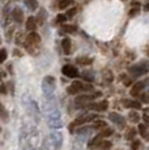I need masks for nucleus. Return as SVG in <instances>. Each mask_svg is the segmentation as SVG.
<instances>
[{
	"instance_id": "1",
	"label": "nucleus",
	"mask_w": 149,
	"mask_h": 150,
	"mask_svg": "<svg viewBox=\"0 0 149 150\" xmlns=\"http://www.w3.org/2000/svg\"><path fill=\"white\" fill-rule=\"evenodd\" d=\"M42 93H43V97H51L54 96V91H55L56 88V81L53 76H46L42 80Z\"/></svg>"
},
{
	"instance_id": "2",
	"label": "nucleus",
	"mask_w": 149,
	"mask_h": 150,
	"mask_svg": "<svg viewBox=\"0 0 149 150\" xmlns=\"http://www.w3.org/2000/svg\"><path fill=\"white\" fill-rule=\"evenodd\" d=\"M47 125L53 129H60L63 127V119L58 108L47 114Z\"/></svg>"
},
{
	"instance_id": "3",
	"label": "nucleus",
	"mask_w": 149,
	"mask_h": 150,
	"mask_svg": "<svg viewBox=\"0 0 149 150\" xmlns=\"http://www.w3.org/2000/svg\"><path fill=\"white\" fill-rule=\"evenodd\" d=\"M93 90H94V88L92 85L84 83L81 81H73L67 89L68 94H72V96L73 94H79L80 91H93Z\"/></svg>"
},
{
	"instance_id": "4",
	"label": "nucleus",
	"mask_w": 149,
	"mask_h": 150,
	"mask_svg": "<svg viewBox=\"0 0 149 150\" xmlns=\"http://www.w3.org/2000/svg\"><path fill=\"white\" fill-rule=\"evenodd\" d=\"M148 72H149V62H147V60L137 63V64H135L130 68V73L135 77L144 76V74L148 73Z\"/></svg>"
},
{
	"instance_id": "5",
	"label": "nucleus",
	"mask_w": 149,
	"mask_h": 150,
	"mask_svg": "<svg viewBox=\"0 0 149 150\" xmlns=\"http://www.w3.org/2000/svg\"><path fill=\"white\" fill-rule=\"evenodd\" d=\"M39 43H41V37H39L35 31H31L29 35L26 37V39H25V47H26L28 50H31V48L37 47Z\"/></svg>"
},
{
	"instance_id": "6",
	"label": "nucleus",
	"mask_w": 149,
	"mask_h": 150,
	"mask_svg": "<svg viewBox=\"0 0 149 150\" xmlns=\"http://www.w3.org/2000/svg\"><path fill=\"white\" fill-rule=\"evenodd\" d=\"M50 144L55 150L62 148V145H63V134H62V132H58V131L53 132V133L50 134Z\"/></svg>"
},
{
	"instance_id": "7",
	"label": "nucleus",
	"mask_w": 149,
	"mask_h": 150,
	"mask_svg": "<svg viewBox=\"0 0 149 150\" xmlns=\"http://www.w3.org/2000/svg\"><path fill=\"white\" fill-rule=\"evenodd\" d=\"M58 108V103H56V99L54 96L51 97H45V100H43V110L46 111V114L48 112L54 111V110Z\"/></svg>"
},
{
	"instance_id": "8",
	"label": "nucleus",
	"mask_w": 149,
	"mask_h": 150,
	"mask_svg": "<svg viewBox=\"0 0 149 150\" xmlns=\"http://www.w3.org/2000/svg\"><path fill=\"white\" fill-rule=\"evenodd\" d=\"M109 107V103L106 100H101L97 103H88V105L82 106V108L85 110H93V111H106Z\"/></svg>"
},
{
	"instance_id": "9",
	"label": "nucleus",
	"mask_w": 149,
	"mask_h": 150,
	"mask_svg": "<svg viewBox=\"0 0 149 150\" xmlns=\"http://www.w3.org/2000/svg\"><path fill=\"white\" fill-rule=\"evenodd\" d=\"M26 108L29 110V114L34 117V119H37V120L39 119V110H38V106H37L35 100H33L29 98L26 102Z\"/></svg>"
},
{
	"instance_id": "10",
	"label": "nucleus",
	"mask_w": 149,
	"mask_h": 150,
	"mask_svg": "<svg viewBox=\"0 0 149 150\" xmlns=\"http://www.w3.org/2000/svg\"><path fill=\"white\" fill-rule=\"evenodd\" d=\"M62 72H63V74H64V76L70 77V79H76V77L79 76V71H77V69L74 68L73 65H71V64L64 65L63 69H62Z\"/></svg>"
},
{
	"instance_id": "11",
	"label": "nucleus",
	"mask_w": 149,
	"mask_h": 150,
	"mask_svg": "<svg viewBox=\"0 0 149 150\" xmlns=\"http://www.w3.org/2000/svg\"><path fill=\"white\" fill-rule=\"evenodd\" d=\"M109 119H110L114 124H116L118 127H120V128H123V127L126 125V119L122 116V115L116 114V112H110V115H109Z\"/></svg>"
},
{
	"instance_id": "12",
	"label": "nucleus",
	"mask_w": 149,
	"mask_h": 150,
	"mask_svg": "<svg viewBox=\"0 0 149 150\" xmlns=\"http://www.w3.org/2000/svg\"><path fill=\"white\" fill-rule=\"evenodd\" d=\"M144 89H145V82L144 81L136 82L132 88H131V96H132V97H139Z\"/></svg>"
},
{
	"instance_id": "13",
	"label": "nucleus",
	"mask_w": 149,
	"mask_h": 150,
	"mask_svg": "<svg viewBox=\"0 0 149 150\" xmlns=\"http://www.w3.org/2000/svg\"><path fill=\"white\" fill-rule=\"evenodd\" d=\"M99 96H101L99 93H94V94H84V96H77L76 102H77V103L90 102V100H94L96 98H98Z\"/></svg>"
},
{
	"instance_id": "14",
	"label": "nucleus",
	"mask_w": 149,
	"mask_h": 150,
	"mask_svg": "<svg viewBox=\"0 0 149 150\" xmlns=\"http://www.w3.org/2000/svg\"><path fill=\"white\" fill-rule=\"evenodd\" d=\"M11 14H12V18L15 20L16 22H22V20H24V13H22L21 8H18V7L13 8V11Z\"/></svg>"
},
{
	"instance_id": "15",
	"label": "nucleus",
	"mask_w": 149,
	"mask_h": 150,
	"mask_svg": "<svg viewBox=\"0 0 149 150\" xmlns=\"http://www.w3.org/2000/svg\"><path fill=\"white\" fill-rule=\"evenodd\" d=\"M102 138H104V137H102L101 134H98V136H96V137L93 138V140L90 141L89 144H88V148L92 149V150H93V149H98L99 144L102 142Z\"/></svg>"
},
{
	"instance_id": "16",
	"label": "nucleus",
	"mask_w": 149,
	"mask_h": 150,
	"mask_svg": "<svg viewBox=\"0 0 149 150\" xmlns=\"http://www.w3.org/2000/svg\"><path fill=\"white\" fill-rule=\"evenodd\" d=\"M62 47H63V51H64V54H71V47H72V42H71L70 38H64L62 41Z\"/></svg>"
},
{
	"instance_id": "17",
	"label": "nucleus",
	"mask_w": 149,
	"mask_h": 150,
	"mask_svg": "<svg viewBox=\"0 0 149 150\" xmlns=\"http://www.w3.org/2000/svg\"><path fill=\"white\" fill-rule=\"evenodd\" d=\"M124 106H126V107L136 108V110L141 108V103H140L139 100H127V99H124Z\"/></svg>"
},
{
	"instance_id": "18",
	"label": "nucleus",
	"mask_w": 149,
	"mask_h": 150,
	"mask_svg": "<svg viewBox=\"0 0 149 150\" xmlns=\"http://www.w3.org/2000/svg\"><path fill=\"white\" fill-rule=\"evenodd\" d=\"M25 26H26V30H30L33 31L34 29L37 28V21L34 17H29V18L26 20V24H25Z\"/></svg>"
},
{
	"instance_id": "19",
	"label": "nucleus",
	"mask_w": 149,
	"mask_h": 150,
	"mask_svg": "<svg viewBox=\"0 0 149 150\" xmlns=\"http://www.w3.org/2000/svg\"><path fill=\"white\" fill-rule=\"evenodd\" d=\"M76 62L79 63L80 65H89L93 63V59H90V57H87V56H81V57H77Z\"/></svg>"
},
{
	"instance_id": "20",
	"label": "nucleus",
	"mask_w": 149,
	"mask_h": 150,
	"mask_svg": "<svg viewBox=\"0 0 149 150\" xmlns=\"http://www.w3.org/2000/svg\"><path fill=\"white\" fill-rule=\"evenodd\" d=\"M62 31H63V33L73 34V33H76V31H77V28H76V26H73V25H63Z\"/></svg>"
},
{
	"instance_id": "21",
	"label": "nucleus",
	"mask_w": 149,
	"mask_h": 150,
	"mask_svg": "<svg viewBox=\"0 0 149 150\" xmlns=\"http://www.w3.org/2000/svg\"><path fill=\"white\" fill-rule=\"evenodd\" d=\"M25 5H26L30 11H35L37 8H38V3H37V0H25Z\"/></svg>"
},
{
	"instance_id": "22",
	"label": "nucleus",
	"mask_w": 149,
	"mask_h": 150,
	"mask_svg": "<svg viewBox=\"0 0 149 150\" xmlns=\"http://www.w3.org/2000/svg\"><path fill=\"white\" fill-rule=\"evenodd\" d=\"M74 0H60L59 1V8L60 9H65V8H68L70 5L73 4Z\"/></svg>"
},
{
	"instance_id": "23",
	"label": "nucleus",
	"mask_w": 149,
	"mask_h": 150,
	"mask_svg": "<svg viewBox=\"0 0 149 150\" xmlns=\"http://www.w3.org/2000/svg\"><path fill=\"white\" fill-rule=\"evenodd\" d=\"M128 117H130V120L132 123H139L140 122V115L137 114L136 111H131L130 115H128Z\"/></svg>"
},
{
	"instance_id": "24",
	"label": "nucleus",
	"mask_w": 149,
	"mask_h": 150,
	"mask_svg": "<svg viewBox=\"0 0 149 150\" xmlns=\"http://www.w3.org/2000/svg\"><path fill=\"white\" fill-rule=\"evenodd\" d=\"M110 148H111V142H109V141H104V140H102V142L99 144V146H98L99 150H109Z\"/></svg>"
},
{
	"instance_id": "25",
	"label": "nucleus",
	"mask_w": 149,
	"mask_h": 150,
	"mask_svg": "<svg viewBox=\"0 0 149 150\" xmlns=\"http://www.w3.org/2000/svg\"><path fill=\"white\" fill-rule=\"evenodd\" d=\"M0 117H1L3 120L8 119V112H7V110H5V107L1 105V103H0Z\"/></svg>"
},
{
	"instance_id": "26",
	"label": "nucleus",
	"mask_w": 149,
	"mask_h": 150,
	"mask_svg": "<svg viewBox=\"0 0 149 150\" xmlns=\"http://www.w3.org/2000/svg\"><path fill=\"white\" fill-rule=\"evenodd\" d=\"M104 79L107 82H111V81H113V79H114V76H113V73H111L110 71H105L104 72Z\"/></svg>"
},
{
	"instance_id": "27",
	"label": "nucleus",
	"mask_w": 149,
	"mask_h": 150,
	"mask_svg": "<svg viewBox=\"0 0 149 150\" xmlns=\"http://www.w3.org/2000/svg\"><path fill=\"white\" fill-rule=\"evenodd\" d=\"M82 77H84L85 80H88V81H93L94 80V73L92 71L90 72H85V73L82 74Z\"/></svg>"
},
{
	"instance_id": "28",
	"label": "nucleus",
	"mask_w": 149,
	"mask_h": 150,
	"mask_svg": "<svg viewBox=\"0 0 149 150\" xmlns=\"http://www.w3.org/2000/svg\"><path fill=\"white\" fill-rule=\"evenodd\" d=\"M140 12V8H139V5H135V8H132V9L130 11V17H135V16H137Z\"/></svg>"
},
{
	"instance_id": "29",
	"label": "nucleus",
	"mask_w": 149,
	"mask_h": 150,
	"mask_svg": "<svg viewBox=\"0 0 149 150\" xmlns=\"http://www.w3.org/2000/svg\"><path fill=\"white\" fill-rule=\"evenodd\" d=\"M113 132H114V131H113L111 128H106L105 131H104V132H101L99 134H101L102 137H109V136H111V134H113Z\"/></svg>"
},
{
	"instance_id": "30",
	"label": "nucleus",
	"mask_w": 149,
	"mask_h": 150,
	"mask_svg": "<svg viewBox=\"0 0 149 150\" xmlns=\"http://www.w3.org/2000/svg\"><path fill=\"white\" fill-rule=\"evenodd\" d=\"M140 99H141V102H144V103H149V94L148 93H141L140 94Z\"/></svg>"
},
{
	"instance_id": "31",
	"label": "nucleus",
	"mask_w": 149,
	"mask_h": 150,
	"mask_svg": "<svg viewBox=\"0 0 149 150\" xmlns=\"http://www.w3.org/2000/svg\"><path fill=\"white\" fill-rule=\"evenodd\" d=\"M76 12H77V9H76V8H71V9L67 12V14H65V17H67V20H68V18H72V17L74 16V14H76Z\"/></svg>"
},
{
	"instance_id": "32",
	"label": "nucleus",
	"mask_w": 149,
	"mask_h": 150,
	"mask_svg": "<svg viewBox=\"0 0 149 150\" xmlns=\"http://www.w3.org/2000/svg\"><path fill=\"white\" fill-rule=\"evenodd\" d=\"M5 59H7V51H5L4 48H0V64H1Z\"/></svg>"
},
{
	"instance_id": "33",
	"label": "nucleus",
	"mask_w": 149,
	"mask_h": 150,
	"mask_svg": "<svg viewBox=\"0 0 149 150\" xmlns=\"http://www.w3.org/2000/svg\"><path fill=\"white\" fill-rule=\"evenodd\" d=\"M67 21V17L64 16V14H58V17H56V22L58 24H63V22Z\"/></svg>"
},
{
	"instance_id": "34",
	"label": "nucleus",
	"mask_w": 149,
	"mask_h": 150,
	"mask_svg": "<svg viewBox=\"0 0 149 150\" xmlns=\"http://www.w3.org/2000/svg\"><path fill=\"white\" fill-rule=\"evenodd\" d=\"M139 131H140V134L144 137L145 136V132H147V125H145V124H140V125H139Z\"/></svg>"
},
{
	"instance_id": "35",
	"label": "nucleus",
	"mask_w": 149,
	"mask_h": 150,
	"mask_svg": "<svg viewBox=\"0 0 149 150\" xmlns=\"http://www.w3.org/2000/svg\"><path fill=\"white\" fill-rule=\"evenodd\" d=\"M105 125H106V123L102 122V120H99V122H97L96 124H94L93 128H94V129H98V128H102V127H105Z\"/></svg>"
},
{
	"instance_id": "36",
	"label": "nucleus",
	"mask_w": 149,
	"mask_h": 150,
	"mask_svg": "<svg viewBox=\"0 0 149 150\" xmlns=\"http://www.w3.org/2000/svg\"><path fill=\"white\" fill-rule=\"evenodd\" d=\"M43 16H45V11L42 9V11H41V13H39V18L37 20V22H39L41 25L43 24V21H45V17H43Z\"/></svg>"
},
{
	"instance_id": "37",
	"label": "nucleus",
	"mask_w": 149,
	"mask_h": 150,
	"mask_svg": "<svg viewBox=\"0 0 149 150\" xmlns=\"http://www.w3.org/2000/svg\"><path fill=\"white\" fill-rule=\"evenodd\" d=\"M135 134H136V129H131V131L127 133V138L128 140H130V138H133Z\"/></svg>"
},
{
	"instance_id": "38",
	"label": "nucleus",
	"mask_w": 149,
	"mask_h": 150,
	"mask_svg": "<svg viewBox=\"0 0 149 150\" xmlns=\"http://www.w3.org/2000/svg\"><path fill=\"white\" fill-rule=\"evenodd\" d=\"M139 145H140L139 141H133V150H136L137 148H139Z\"/></svg>"
},
{
	"instance_id": "39",
	"label": "nucleus",
	"mask_w": 149,
	"mask_h": 150,
	"mask_svg": "<svg viewBox=\"0 0 149 150\" xmlns=\"http://www.w3.org/2000/svg\"><path fill=\"white\" fill-rule=\"evenodd\" d=\"M0 91H1V93H7V88H5V85L0 86Z\"/></svg>"
},
{
	"instance_id": "40",
	"label": "nucleus",
	"mask_w": 149,
	"mask_h": 150,
	"mask_svg": "<svg viewBox=\"0 0 149 150\" xmlns=\"http://www.w3.org/2000/svg\"><path fill=\"white\" fill-rule=\"evenodd\" d=\"M144 138H147V140H149V127H147V132H145V136Z\"/></svg>"
},
{
	"instance_id": "41",
	"label": "nucleus",
	"mask_w": 149,
	"mask_h": 150,
	"mask_svg": "<svg viewBox=\"0 0 149 150\" xmlns=\"http://www.w3.org/2000/svg\"><path fill=\"white\" fill-rule=\"evenodd\" d=\"M145 11H149V3H147V4H145Z\"/></svg>"
},
{
	"instance_id": "42",
	"label": "nucleus",
	"mask_w": 149,
	"mask_h": 150,
	"mask_svg": "<svg viewBox=\"0 0 149 150\" xmlns=\"http://www.w3.org/2000/svg\"><path fill=\"white\" fill-rule=\"evenodd\" d=\"M145 93H148V94H149V86L147 88V90H145Z\"/></svg>"
},
{
	"instance_id": "43",
	"label": "nucleus",
	"mask_w": 149,
	"mask_h": 150,
	"mask_svg": "<svg viewBox=\"0 0 149 150\" xmlns=\"http://www.w3.org/2000/svg\"><path fill=\"white\" fill-rule=\"evenodd\" d=\"M147 55H148V57H149V48H148V51H147Z\"/></svg>"
},
{
	"instance_id": "44",
	"label": "nucleus",
	"mask_w": 149,
	"mask_h": 150,
	"mask_svg": "<svg viewBox=\"0 0 149 150\" xmlns=\"http://www.w3.org/2000/svg\"><path fill=\"white\" fill-rule=\"evenodd\" d=\"M33 150H37V149H33Z\"/></svg>"
},
{
	"instance_id": "45",
	"label": "nucleus",
	"mask_w": 149,
	"mask_h": 150,
	"mask_svg": "<svg viewBox=\"0 0 149 150\" xmlns=\"http://www.w3.org/2000/svg\"><path fill=\"white\" fill-rule=\"evenodd\" d=\"M0 131H1V128H0Z\"/></svg>"
},
{
	"instance_id": "46",
	"label": "nucleus",
	"mask_w": 149,
	"mask_h": 150,
	"mask_svg": "<svg viewBox=\"0 0 149 150\" xmlns=\"http://www.w3.org/2000/svg\"><path fill=\"white\" fill-rule=\"evenodd\" d=\"M54 150H55V149H54Z\"/></svg>"
}]
</instances>
